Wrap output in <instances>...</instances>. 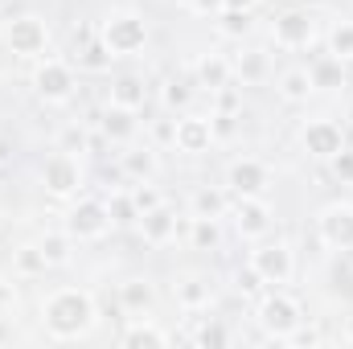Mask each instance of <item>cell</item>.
<instances>
[{"mask_svg": "<svg viewBox=\"0 0 353 349\" xmlns=\"http://www.w3.org/2000/svg\"><path fill=\"white\" fill-rule=\"evenodd\" d=\"M325 165H329V173L337 177L341 185H353V148H350V144H345V148H341L337 157H329Z\"/></svg>", "mask_w": 353, "mask_h": 349, "instance_id": "40", "label": "cell"}, {"mask_svg": "<svg viewBox=\"0 0 353 349\" xmlns=\"http://www.w3.org/2000/svg\"><path fill=\"white\" fill-rule=\"evenodd\" d=\"M271 41L279 50H308L316 41V17H312V8H300L296 4L288 12H279L271 21Z\"/></svg>", "mask_w": 353, "mask_h": 349, "instance_id": "10", "label": "cell"}, {"mask_svg": "<svg viewBox=\"0 0 353 349\" xmlns=\"http://www.w3.org/2000/svg\"><path fill=\"white\" fill-rule=\"evenodd\" d=\"M193 87H197V83H189V79H169V83L161 87V103H165L169 111H189Z\"/></svg>", "mask_w": 353, "mask_h": 349, "instance_id": "34", "label": "cell"}, {"mask_svg": "<svg viewBox=\"0 0 353 349\" xmlns=\"http://www.w3.org/2000/svg\"><path fill=\"white\" fill-rule=\"evenodd\" d=\"M312 70V87L316 90H341L345 87V62H337V58H321V62H312L308 66Z\"/></svg>", "mask_w": 353, "mask_h": 349, "instance_id": "30", "label": "cell"}, {"mask_svg": "<svg viewBox=\"0 0 353 349\" xmlns=\"http://www.w3.org/2000/svg\"><path fill=\"white\" fill-rule=\"evenodd\" d=\"M119 169H123V177H128L132 185H136V181H157L161 157H157L152 144H128V148L119 152Z\"/></svg>", "mask_w": 353, "mask_h": 349, "instance_id": "17", "label": "cell"}, {"mask_svg": "<svg viewBox=\"0 0 353 349\" xmlns=\"http://www.w3.org/2000/svg\"><path fill=\"white\" fill-rule=\"evenodd\" d=\"M173 148L181 157H205L214 148V128H210V115H193V111H181L176 115V140Z\"/></svg>", "mask_w": 353, "mask_h": 349, "instance_id": "14", "label": "cell"}, {"mask_svg": "<svg viewBox=\"0 0 353 349\" xmlns=\"http://www.w3.org/2000/svg\"><path fill=\"white\" fill-rule=\"evenodd\" d=\"M230 79H234V70H230V58H222V54H201V58L193 62V83L205 87L210 94L222 90V87H230Z\"/></svg>", "mask_w": 353, "mask_h": 349, "instance_id": "20", "label": "cell"}, {"mask_svg": "<svg viewBox=\"0 0 353 349\" xmlns=\"http://www.w3.org/2000/svg\"><path fill=\"white\" fill-rule=\"evenodd\" d=\"M300 321H304V308H300V300H296L292 292H283V288L263 292L259 304H255V325L263 329V337H271V341H283Z\"/></svg>", "mask_w": 353, "mask_h": 349, "instance_id": "4", "label": "cell"}, {"mask_svg": "<svg viewBox=\"0 0 353 349\" xmlns=\"http://www.w3.org/2000/svg\"><path fill=\"white\" fill-rule=\"evenodd\" d=\"M243 119V111H210V128H214V144H226V140H234L239 136V123Z\"/></svg>", "mask_w": 353, "mask_h": 349, "instance_id": "37", "label": "cell"}, {"mask_svg": "<svg viewBox=\"0 0 353 349\" xmlns=\"http://www.w3.org/2000/svg\"><path fill=\"white\" fill-rule=\"evenodd\" d=\"M12 271L21 275V279H33V275H46L50 267L41 259V251H37V243H29V247H17L12 251Z\"/></svg>", "mask_w": 353, "mask_h": 349, "instance_id": "33", "label": "cell"}, {"mask_svg": "<svg viewBox=\"0 0 353 349\" xmlns=\"http://www.w3.org/2000/svg\"><path fill=\"white\" fill-rule=\"evenodd\" d=\"M247 263L259 271V279L271 283V288L292 283V275H296V251H292V243H283V239H259V243H251Z\"/></svg>", "mask_w": 353, "mask_h": 349, "instance_id": "6", "label": "cell"}, {"mask_svg": "<svg viewBox=\"0 0 353 349\" xmlns=\"http://www.w3.org/2000/svg\"><path fill=\"white\" fill-rule=\"evenodd\" d=\"M74 62H79V70H90V74H107L111 70V62H115V54L99 41V37H90L87 46L74 54Z\"/></svg>", "mask_w": 353, "mask_h": 349, "instance_id": "31", "label": "cell"}, {"mask_svg": "<svg viewBox=\"0 0 353 349\" xmlns=\"http://www.w3.org/2000/svg\"><path fill=\"white\" fill-rule=\"evenodd\" d=\"M316 239L329 251H353V201H329L316 214Z\"/></svg>", "mask_w": 353, "mask_h": 349, "instance_id": "11", "label": "cell"}, {"mask_svg": "<svg viewBox=\"0 0 353 349\" xmlns=\"http://www.w3.org/2000/svg\"><path fill=\"white\" fill-rule=\"evenodd\" d=\"M41 189L50 197H79V189H83V165H79V157H70L62 148L50 152L41 161Z\"/></svg>", "mask_w": 353, "mask_h": 349, "instance_id": "9", "label": "cell"}, {"mask_svg": "<svg viewBox=\"0 0 353 349\" xmlns=\"http://www.w3.org/2000/svg\"><path fill=\"white\" fill-rule=\"evenodd\" d=\"M234 279H239V292H247V296H255V292L263 288V279H259V271H255L251 263H247V267H239V275H234Z\"/></svg>", "mask_w": 353, "mask_h": 349, "instance_id": "43", "label": "cell"}, {"mask_svg": "<svg viewBox=\"0 0 353 349\" xmlns=\"http://www.w3.org/2000/svg\"><path fill=\"white\" fill-rule=\"evenodd\" d=\"M300 8H316V4H325V0H296Z\"/></svg>", "mask_w": 353, "mask_h": 349, "instance_id": "49", "label": "cell"}, {"mask_svg": "<svg viewBox=\"0 0 353 349\" xmlns=\"http://www.w3.org/2000/svg\"><path fill=\"white\" fill-rule=\"evenodd\" d=\"M226 210H230V197L218 185H201L189 197V214H197V218H226Z\"/></svg>", "mask_w": 353, "mask_h": 349, "instance_id": "24", "label": "cell"}, {"mask_svg": "<svg viewBox=\"0 0 353 349\" xmlns=\"http://www.w3.org/2000/svg\"><path fill=\"white\" fill-rule=\"evenodd\" d=\"M111 103L140 111V107L148 103V83H144L140 74H119V79L111 83Z\"/></svg>", "mask_w": 353, "mask_h": 349, "instance_id": "27", "label": "cell"}, {"mask_svg": "<svg viewBox=\"0 0 353 349\" xmlns=\"http://www.w3.org/2000/svg\"><path fill=\"white\" fill-rule=\"evenodd\" d=\"M214 29H218V37H226V41H243V37L255 29V12H243V8H222V12L214 17Z\"/></svg>", "mask_w": 353, "mask_h": 349, "instance_id": "28", "label": "cell"}, {"mask_svg": "<svg viewBox=\"0 0 353 349\" xmlns=\"http://www.w3.org/2000/svg\"><path fill=\"white\" fill-rule=\"evenodd\" d=\"M94 144H99V140H94V132H90L87 123H66V128L58 132V148L70 152V157H83Z\"/></svg>", "mask_w": 353, "mask_h": 349, "instance_id": "32", "label": "cell"}, {"mask_svg": "<svg viewBox=\"0 0 353 349\" xmlns=\"http://www.w3.org/2000/svg\"><path fill=\"white\" fill-rule=\"evenodd\" d=\"M132 201H136V210L144 214V210H152V206H161L165 197H161V189H157L152 181H136V185H132Z\"/></svg>", "mask_w": 353, "mask_h": 349, "instance_id": "39", "label": "cell"}, {"mask_svg": "<svg viewBox=\"0 0 353 349\" xmlns=\"http://www.w3.org/2000/svg\"><path fill=\"white\" fill-rule=\"evenodd\" d=\"M189 247L193 251H218L222 247V218H197V214H189Z\"/></svg>", "mask_w": 353, "mask_h": 349, "instance_id": "26", "label": "cell"}, {"mask_svg": "<svg viewBox=\"0 0 353 349\" xmlns=\"http://www.w3.org/2000/svg\"><path fill=\"white\" fill-rule=\"evenodd\" d=\"M176 140V119H157L152 123V148H173Z\"/></svg>", "mask_w": 353, "mask_h": 349, "instance_id": "41", "label": "cell"}, {"mask_svg": "<svg viewBox=\"0 0 353 349\" xmlns=\"http://www.w3.org/2000/svg\"><path fill=\"white\" fill-rule=\"evenodd\" d=\"M119 341H123V346H169L173 337H169V329H161L148 312H140V317H132V325L119 333Z\"/></svg>", "mask_w": 353, "mask_h": 349, "instance_id": "23", "label": "cell"}, {"mask_svg": "<svg viewBox=\"0 0 353 349\" xmlns=\"http://www.w3.org/2000/svg\"><path fill=\"white\" fill-rule=\"evenodd\" d=\"M230 70H234V79L243 83V87H259L271 79V54L259 50V46H251V50H239L234 58H230Z\"/></svg>", "mask_w": 353, "mask_h": 349, "instance_id": "19", "label": "cell"}, {"mask_svg": "<svg viewBox=\"0 0 353 349\" xmlns=\"http://www.w3.org/2000/svg\"><path fill=\"white\" fill-rule=\"evenodd\" d=\"M193 346H201V349H218V346H230V329L222 325V321H201L197 329H193Z\"/></svg>", "mask_w": 353, "mask_h": 349, "instance_id": "36", "label": "cell"}, {"mask_svg": "<svg viewBox=\"0 0 353 349\" xmlns=\"http://www.w3.org/2000/svg\"><path fill=\"white\" fill-rule=\"evenodd\" d=\"M321 341H325V333H321V325H312L308 317L283 337V346H292V349H312V346H321Z\"/></svg>", "mask_w": 353, "mask_h": 349, "instance_id": "38", "label": "cell"}, {"mask_svg": "<svg viewBox=\"0 0 353 349\" xmlns=\"http://www.w3.org/2000/svg\"><path fill=\"white\" fill-rule=\"evenodd\" d=\"M119 308L132 312V317L152 312V308H157V288H152V279H144V275L123 279V283H119Z\"/></svg>", "mask_w": 353, "mask_h": 349, "instance_id": "21", "label": "cell"}, {"mask_svg": "<svg viewBox=\"0 0 353 349\" xmlns=\"http://www.w3.org/2000/svg\"><path fill=\"white\" fill-rule=\"evenodd\" d=\"M62 230L74 239V243H99L115 230L111 222V210H107V197H74L70 210H66V222Z\"/></svg>", "mask_w": 353, "mask_h": 349, "instance_id": "5", "label": "cell"}, {"mask_svg": "<svg viewBox=\"0 0 353 349\" xmlns=\"http://www.w3.org/2000/svg\"><path fill=\"white\" fill-rule=\"evenodd\" d=\"M29 87L46 107H62V103H70L79 94V70L66 58H37Z\"/></svg>", "mask_w": 353, "mask_h": 349, "instance_id": "3", "label": "cell"}, {"mask_svg": "<svg viewBox=\"0 0 353 349\" xmlns=\"http://www.w3.org/2000/svg\"><path fill=\"white\" fill-rule=\"evenodd\" d=\"M12 304H17V292H12V283H4V279H0V321L12 312Z\"/></svg>", "mask_w": 353, "mask_h": 349, "instance_id": "45", "label": "cell"}, {"mask_svg": "<svg viewBox=\"0 0 353 349\" xmlns=\"http://www.w3.org/2000/svg\"><path fill=\"white\" fill-rule=\"evenodd\" d=\"M350 255H353V251H350Z\"/></svg>", "mask_w": 353, "mask_h": 349, "instance_id": "50", "label": "cell"}, {"mask_svg": "<svg viewBox=\"0 0 353 349\" xmlns=\"http://www.w3.org/2000/svg\"><path fill=\"white\" fill-rule=\"evenodd\" d=\"M99 321V304L87 288H54L41 300V329L50 341H79Z\"/></svg>", "mask_w": 353, "mask_h": 349, "instance_id": "1", "label": "cell"}, {"mask_svg": "<svg viewBox=\"0 0 353 349\" xmlns=\"http://www.w3.org/2000/svg\"><path fill=\"white\" fill-rule=\"evenodd\" d=\"M99 41L115 54V58H136L144 46H148V21L132 8H115L103 17L99 25Z\"/></svg>", "mask_w": 353, "mask_h": 349, "instance_id": "2", "label": "cell"}, {"mask_svg": "<svg viewBox=\"0 0 353 349\" xmlns=\"http://www.w3.org/2000/svg\"><path fill=\"white\" fill-rule=\"evenodd\" d=\"M50 21L46 17H37V12H21V17H12L8 25H4V46H8V54H17V58H46V50H50Z\"/></svg>", "mask_w": 353, "mask_h": 349, "instance_id": "7", "label": "cell"}, {"mask_svg": "<svg viewBox=\"0 0 353 349\" xmlns=\"http://www.w3.org/2000/svg\"><path fill=\"white\" fill-rule=\"evenodd\" d=\"M136 230H140V239L148 247H169L181 235V218H176V210L169 201H161V206H152V210H144L136 218Z\"/></svg>", "mask_w": 353, "mask_h": 349, "instance_id": "15", "label": "cell"}, {"mask_svg": "<svg viewBox=\"0 0 353 349\" xmlns=\"http://www.w3.org/2000/svg\"><path fill=\"white\" fill-rule=\"evenodd\" d=\"M275 94H279V103H288V107H304V103L316 94V87H312V70H308V66H288V70H279Z\"/></svg>", "mask_w": 353, "mask_h": 349, "instance_id": "18", "label": "cell"}, {"mask_svg": "<svg viewBox=\"0 0 353 349\" xmlns=\"http://www.w3.org/2000/svg\"><path fill=\"white\" fill-rule=\"evenodd\" d=\"M107 210H111V222H115V226H136V218H140V210H136V201H132V189L111 193V197H107Z\"/></svg>", "mask_w": 353, "mask_h": 349, "instance_id": "35", "label": "cell"}, {"mask_svg": "<svg viewBox=\"0 0 353 349\" xmlns=\"http://www.w3.org/2000/svg\"><path fill=\"white\" fill-rule=\"evenodd\" d=\"M259 0H222V8H243V12H255Z\"/></svg>", "mask_w": 353, "mask_h": 349, "instance_id": "46", "label": "cell"}, {"mask_svg": "<svg viewBox=\"0 0 353 349\" xmlns=\"http://www.w3.org/2000/svg\"><path fill=\"white\" fill-rule=\"evenodd\" d=\"M37 251H41L46 267L54 271V267H66V263L74 259V239H70L66 230H46V235L37 239Z\"/></svg>", "mask_w": 353, "mask_h": 349, "instance_id": "25", "label": "cell"}, {"mask_svg": "<svg viewBox=\"0 0 353 349\" xmlns=\"http://www.w3.org/2000/svg\"><path fill=\"white\" fill-rule=\"evenodd\" d=\"M189 8H193L197 17H218V12H222V0H189Z\"/></svg>", "mask_w": 353, "mask_h": 349, "instance_id": "44", "label": "cell"}, {"mask_svg": "<svg viewBox=\"0 0 353 349\" xmlns=\"http://www.w3.org/2000/svg\"><path fill=\"white\" fill-rule=\"evenodd\" d=\"M325 46H329V58H337V62H353V21L350 17H341V21L329 25Z\"/></svg>", "mask_w": 353, "mask_h": 349, "instance_id": "29", "label": "cell"}, {"mask_svg": "<svg viewBox=\"0 0 353 349\" xmlns=\"http://www.w3.org/2000/svg\"><path fill=\"white\" fill-rule=\"evenodd\" d=\"M136 115H140V111H132V107L107 103V107H103V119H99L103 140H111V144H132V140L140 136V119H136Z\"/></svg>", "mask_w": 353, "mask_h": 349, "instance_id": "16", "label": "cell"}, {"mask_svg": "<svg viewBox=\"0 0 353 349\" xmlns=\"http://www.w3.org/2000/svg\"><path fill=\"white\" fill-rule=\"evenodd\" d=\"M173 296L185 312H205V308L214 304V283H210L205 275H185V279H176Z\"/></svg>", "mask_w": 353, "mask_h": 349, "instance_id": "22", "label": "cell"}, {"mask_svg": "<svg viewBox=\"0 0 353 349\" xmlns=\"http://www.w3.org/2000/svg\"><path fill=\"white\" fill-rule=\"evenodd\" d=\"M341 341H345V346H353V312L345 317V329H341Z\"/></svg>", "mask_w": 353, "mask_h": 349, "instance_id": "47", "label": "cell"}, {"mask_svg": "<svg viewBox=\"0 0 353 349\" xmlns=\"http://www.w3.org/2000/svg\"><path fill=\"white\" fill-rule=\"evenodd\" d=\"M214 111H243V99H239V90H234V87L214 90Z\"/></svg>", "mask_w": 353, "mask_h": 349, "instance_id": "42", "label": "cell"}, {"mask_svg": "<svg viewBox=\"0 0 353 349\" xmlns=\"http://www.w3.org/2000/svg\"><path fill=\"white\" fill-rule=\"evenodd\" d=\"M345 144H350V140H345V128H341L337 119H308V123L300 128V148H304L312 161H329V157H337Z\"/></svg>", "mask_w": 353, "mask_h": 349, "instance_id": "13", "label": "cell"}, {"mask_svg": "<svg viewBox=\"0 0 353 349\" xmlns=\"http://www.w3.org/2000/svg\"><path fill=\"white\" fill-rule=\"evenodd\" d=\"M226 214H230V226L243 243H259L275 226V210H271L267 197H234Z\"/></svg>", "mask_w": 353, "mask_h": 349, "instance_id": "8", "label": "cell"}, {"mask_svg": "<svg viewBox=\"0 0 353 349\" xmlns=\"http://www.w3.org/2000/svg\"><path fill=\"white\" fill-rule=\"evenodd\" d=\"M226 189L230 197H267L271 189V169L259 157H239L226 165Z\"/></svg>", "mask_w": 353, "mask_h": 349, "instance_id": "12", "label": "cell"}, {"mask_svg": "<svg viewBox=\"0 0 353 349\" xmlns=\"http://www.w3.org/2000/svg\"><path fill=\"white\" fill-rule=\"evenodd\" d=\"M8 161V140H0V165Z\"/></svg>", "mask_w": 353, "mask_h": 349, "instance_id": "48", "label": "cell"}]
</instances>
